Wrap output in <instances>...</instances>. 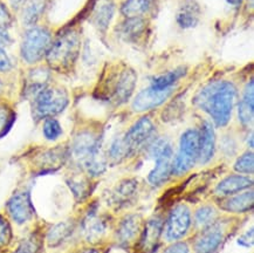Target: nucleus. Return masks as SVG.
<instances>
[{
	"instance_id": "obj_36",
	"label": "nucleus",
	"mask_w": 254,
	"mask_h": 253,
	"mask_svg": "<svg viewBox=\"0 0 254 253\" xmlns=\"http://www.w3.org/2000/svg\"><path fill=\"white\" fill-rule=\"evenodd\" d=\"M38 250L37 242L34 239H27L22 244L19 246L17 253H35Z\"/></svg>"
},
{
	"instance_id": "obj_23",
	"label": "nucleus",
	"mask_w": 254,
	"mask_h": 253,
	"mask_svg": "<svg viewBox=\"0 0 254 253\" xmlns=\"http://www.w3.org/2000/svg\"><path fill=\"white\" fill-rule=\"evenodd\" d=\"M154 0H126L121 12L127 18H136L145 14L151 8Z\"/></svg>"
},
{
	"instance_id": "obj_6",
	"label": "nucleus",
	"mask_w": 254,
	"mask_h": 253,
	"mask_svg": "<svg viewBox=\"0 0 254 253\" xmlns=\"http://www.w3.org/2000/svg\"><path fill=\"white\" fill-rule=\"evenodd\" d=\"M199 156V130L189 129L182 135L177 156L172 161V174L184 175L196 164Z\"/></svg>"
},
{
	"instance_id": "obj_11",
	"label": "nucleus",
	"mask_w": 254,
	"mask_h": 253,
	"mask_svg": "<svg viewBox=\"0 0 254 253\" xmlns=\"http://www.w3.org/2000/svg\"><path fill=\"white\" fill-rule=\"evenodd\" d=\"M7 211L11 218L19 225L31 220L34 215V209L28 191L13 194L7 203Z\"/></svg>"
},
{
	"instance_id": "obj_2",
	"label": "nucleus",
	"mask_w": 254,
	"mask_h": 253,
	"mask_svg": "<svg viewBox=\"0 0 254 253\" xmlns=\"http://www.w3.org/2000/svg\"><path fill=\"white\" fill-rule=\"evenodd\" d=\"M80 46V35L76 31L64 32L52 42L46 55L48 64L54 69H67L77 59Z\"/></svg>"
},
{
	"instance_id": "obj_4",
	"label": "nucleus",
	"mask_w": 254,
	"mask_h": 253,
	"mask_svg": "<svg viewBox=\"0 0 254 253\" xmlns=\"http://www.w3.org/2000/svg\"><path fill=\"white\" fill-rule=\"evenodd\" d=\"M68 94L63 88L46 87L33 97V115L35 119H48L63 113L67 108Z\"/></svg>"
},
{
	"instance_id": "obj_28",
	"label": "nucleus",
	"mask_w": 254,
	"mask_h": 253,
	"mask_svg": "<svg viewBox=\"0 0 254 253\" xmlns=\"http://www.w3.org/2000/svg\"><path fill=\"white\" fill-rule=\"evenodd\" d=\"M217 217V211L213 206H201L194 213V222L199 228H206V226L213 224Z\"/></svg>"
},
{
	"instance_id": "obj_42",
	"label": "nucleus",
	"mask_w": 254,
	"mask_h": 253,
	"mask_svg": "<svg viewBox=\"0 0 254 253\" xmlns=\"http://www.w3.org/2000/svg\"><path fill=\"white\" fill-rule=\"evenodd\" d=\"M1 90H2V82L1 80H0V93H1Z\"/></svg>"
},
{
	"instance_id": "obj_27",
	"label": "nucleus",
	"mask_w": 254,
	"mask_h": 253,
	"mask_svg": "<svg viewBox=\"0 0 254 253\" xmlns=\"http://www.w3.org/2000/svg\"><path fill=\"white\" fill-rule=\"evenodd\" d=\"M83 229L88 241H94V239H99L106 231V224L97 216L89 215L83 224Z\"/></svg>"
},
{
	"instance_id": "obj_31",
	"label": "nucleus",
	"mask_w": 254,
	"mask_h": 253,
	"mask_svg": "<svg viewBox=\"0 0 254 253\" xmlns=\"http://www.w3.org/2000/svg\"><path fill=\"white\" fill-rule=\"evenodd\" d=\"M234 170L239 174H252L254 170V156L252 151H247L238 158L234 164Z\"/></svg>"
},
{
	"instance_id": "obj_21",
	"label": "nucleus",
	"mask_w": 254,
	"mask_h": 253,
	"mask_svg": "<svg viewBox=\"0 0 254 253\" xmlns=\"http://www.w3.org/2000/svg\"><path fill=\"white\" fill-rule=\"evenodd\" d=\"M145 22L142 18H127V20L123 22L120 27V35L125 39L126 41H135L139 38L144 32Z\"/></svg>"
},
{
	"instance_id": "obj_3",
	"label": "nucleus",
	"mask_w": 254,
	"mask_h": 253,
	"mask_svg": "<svg viewBox=\"0 0 254 253\" xmlns=\"http://www.w3.org/2000/svg\"><path fill=\"white\" fill-rule=\"evenodd\" d=\"M100 144L93 134L81 132L74 139L71 155L79 164L87 169L88 173L99 176L104 171V163L100 160Z\"/></svg>"
},
{
	"instance_id": "obj_26",
	"label": "nucleus",
	"mask_w": 254,
	"mask_h": 253,
	"mask_svg": "<svg viewBox=\"0 0 254 253\" xmlns=\"http://www.w3.org/2000/svg\"><path fill=\"white\" fill-rule=\"evenodd\" d=\"M73 226L71 224L64 222L54 225L47 233V243L50 246H59L71 235Z\"/></svg>"
},
{
	"instance_id": "obj_37",
	"label": "nucleus",
	"mask_w": 254,
	"mask_h": 253,
	"mask_svg": "<svg viewBox=\"0 0 254 253\" xmlns=\"http://www.w3.org/2000/svg\"><path fill=\"white\" fill-rule=\"evenodd\" d=\"M9 22H11V14H9L8 9L5 7V5L0 2V30H5Z\"/></svg>"
},
{
	"instance_id": "obj_16",
	"label": "nucleus",
	"mask_w": 254,
	"mask_h": 253,
	"mask_svg": "<svg viewBox=\"0 0 254 253\" xmlns=\"http://www.w3.org/2000/svg\"><path fill=\"white\" fill-rule=\"evenodd\" d=\"M238 118L244 126H250L253 123L254 118V83L251 80L246 84L243 97L238 105Z\"/></svg>"
},
{
	"instance_id": "obj_1",
	"label": "nucleus",
	"mask_w": 254,
	"mask_h": 253,
	"mask_svg": "<svg viewBox=\"0 0 254 253\" xmlns=\"http://www.w3.org/2000/svg\"><path fill=\"white\" fill-rule=\"evenodd\" d=\"M237 100V88L230 81H213L194 97L198 108L207 113L214 125L225 126L230 122Z\"/></svg>"
},
{
	"instance_id": "obj_33",
	"label": "nucleus",
	"mask_w": 254,
	"mask_h": 253,
	"mask_svg": "<svg viewBox=\"0 0 254 253\" xmlns=\"http://www.w3.org/2000/svg\"><path fill=\"white\" fill-rule=\"evenodd\" d=\"M12 231L9 224L4 217L0 216V248L7 245L11 241Z\"/></svg>"
},
{
	"instance_id": "obj_22",
	"label": "nucleus",
	"mask_w": 254,
	"mask_h": 253,
	"mask_svg": "<svg viewBox=\"0 0 254 253\" xmlns=\"http://www.w3.org/2000/svg\"><path fill=\"white\" fill-rule=\"evenodd\" d=\"M113 15H114L113 2L106 0V1L101 2V4L95 8V11H94L93 22L96 25L97 28L104 31L108 28L110 21H112L113 19Z\"/></svg>"
},
{
	"instance_id": "obj_24",
	"label": "nucleus",
	"mask_w": 254,
	"mask_h": 253,
	"mask_svg": "<svg viewBox=\"0 0 254 253\" xmlns=\"http://www.w3.org/2000/svg\"><path fill=\"white\" fill-rule=\"evenodd\" d=\"M45 9L44 0H27L22 9V21L25 25L32 26L39 20Z\"/></svg>"
},
{
	"instance_id": "obj_25",
	"label": "nucleus",
	"mask_w": 254,
	"mask_h": 253,
	"mask_svg": "<svg viewBox=\"0 0 254 253\" xmlns=\"http://www.w3.org/2000/svg\"><path fill=\"white\" fill-rule=\"evenodd\" d=\"M185 74V68H177V69L171 70L162 75L156 76L152 79L150 87L155 89H168L172 88L174 84L181 79Z\"/></svg>"
},
{
	"instance_id": "obj_5",
	"label": "nucleus",
	"mask_w": 254,
	"mask_h": 253,
	"mask_svg": "<svg viewBox=\"0 0 254 253\" xmlns=\"http://www.w3.org/2000/svg\"><path fill=\"white\" fill-rule=\"evenodd\" d=\"M149 152L150 156L156 160V165L149 174L148 181L152 187H159L164 184L172 175L174 151L167 139L158 138L150 144Z\"/></svg>"
},
{
	"instance_id": "obj_38",
	"label": "nucleus",
	"mask_w": 254,
	"mask_h": 253,
	"mask_svg": "<svg viewBox=\"0 0 254 253\" xmlns=\"http://www.w3.org/2000/svg\"><path fill=\"white\" fill-rule=\"evenodd\" d=\"M253 228L250 229V231L244 233L243 236H240L238 238V244L243 248H251L253 245Z\"/></svg>"
},
{
	"instance_id": "obj_15",
	"label": "nucleus",
	"mask_w": 254,
	"mask_h": 253,
	"mask_svg": "<svg viewBox=\"0 0 254 253\" xmlns=\"http://www.w3.org/2000/svg\"><path fill=\"white\" fill-rule=\"evenodd\" d=\"M253 186V181L246 176L242 175H233V176L226 177L218 184L216 188V192L220 197L231 196V194L238 193L240 191L249 189Z\"/></svg>"
},
{
	"instance_id": "obj_39",
	"label": "nucleus",
	"mask_w": 254,
	"mask_h": 253,
	"mask_svg": "<svg viewBox=\"0 0 254 253\" xmlns=\"http://www.w3.org/2000/svg\"><path fill=\"white\" fill-rule=\"evenodd\" d=\"M163 253H190V250H189L187 244H183V243H176V244L169 246Z\"/></svg>"
},
{
	"instance_id": "obj_18",
	"label": "nucleus",
	"mask_w": 254,
	"mask_h": 253,
	"mask_svg": "<svg viewBox=\"0 0 254 253\" xmlns=\"http://www.w3.org/2000/svg\"><path fill=\"white\" fill-rule=\"evenodd\" d=\"M163 230V220L157 216H154L151 219L148 220L144 233H143L141 246L144 251H152L156 245H157L159 237H161Z\"/></svg>"
},
{
	"instance_id": "obj_34",
	"label": "nucleus",
	"mask_w": 254,
	"mask_h": 253,
	"mask_svg": "<svg viewBox=\"0 0 254 253\" xmlns=\"http://www.w3.org/2000/svg\"><path fill=\"white\" fill-rule=\"evenodd\" d=\"M11 125V112L5 106H0V136L7 130Z\"/></svg>"
},
{
	"instance_id": "obj_8",
	"label": "nucleus",
	"mask_w": 254,
	"mask_h": 253,
	"mask_svg": "<svg viewBox=\"0 0 254 253\" xmlns=\"http://www.w3.org/2000/svg\"><path fill=\"white\" fill-rule=\"evenodd\" d=\"M191 228V212L184 204H179L171 210L165 224V237L168 241L177 242L187 236Z\"/></svg>"
},
{
	"instance_id": "obj_35",
	"label": "nucleus",
	"mask_w": 254,
	"mask_h": 253,
	"mask_svg": "<svg viewBox=\"0 0 254 253\" xmlns=\"http://www.w3.org/2000/svg\"><path fill=\"white\" fill-rule=\"evenodd\" d=\"M13 68V61L8 57L5 50L0 51V72H8Z\"/></svg>"
},
{
	"instance_id": "obj_29",
	"label": "nucleus",
	"mask_w": 254,
	"mask_h": 253,
	"mask_svg": "<svg viewBox=\"0 0 254 253\" xmlns=\"http://www.w3.org/2000/svg\"><path fill=\"white\" fill-rule=\"evenodd\" d=\"M136 189H137V183L133 181H125L116 188L115 193L113 194V199L116 203H122L126 199H129L135 193Z\"/></svg>"
},
{
	"instance_id": "obj_13",
	"label": "nucleus",
	"mask_w": 254,
	"mask_h": 253,
	"mask_svg": "<svg viewBox=\"0 0 254 253\" xmlns=\"http://www.w3.org/2000/svg\"><path fill=\"white\" fill-rule=\"evenodd\" d=\"M224 239L223 228L217 224L204 228L203 232L198 237L194 243V252L196 253H216L220 248Z\"/></svg>"
},
{
	"instance_id": "obj_20",
	"label": "nucleus",
	"mask_w": 254,
	"mask_h": 253,
	"mask_svg": "<svg viewBox=\"0 0 254 253\" xmlns=\"http://www.w3.org/2000/svg\"><path fill=\"white\" fill-rule=\"evenodd\" d=\"M139 225H141V218L138 216L132 215L126 217L120 224L119 231H117L119 241L122 244H128L129 242H131L138 233Z\"/></svg>"
},
{
	"instance_id": "obj_41",
	"label": "nucleus",
	"mask_w": 254,
	"mask_h": 253,
	"mask_svg": "<svg viewBox=\"0 0 254 253\" xmlns=\"http://www.w3.org/2000/svg\"><path fill=\"white\" fill-rule=\"evenodd\" d=\"M242 1H243V0H227V2H229V4H231V5H233V6L240 5V4H242Z\"/></svg>"
},
{
	"instance_id": "obj_30",
	"label": "nucleus",
	"mask_w": 254,
	"mask_h": 253,
	"mask_svg": "<svg viewBox=\"0 0 254 253\" xmlns=\"http://www.w3.org/2000/svg\"><path fill=\"white\" fill-rule=\"evenodd\" d=\"M42 132H44L45 138L48 139V141H57L63 135V128H61V125L59 123L58 120L48 118L45 119Z\"/></svg>"
},
{
	"instance_id": "obj_14",
	"label": "nucleus",
	"mask_w": 254,
	"mask_h": 253,
	"mask_svg": "<svg viewBox=\"0 0 254 253\" xmlns=\"http://www.w3.org/2000/svg\"><path fill=\"white\" fill-rule=\"evenodd\" d=\"M216 151V134L213 126L205 121L199 130V156L198 161L201 164H206L212 160Z\"/></svg>"
},
{
	"instance_id": "obj_32",
	"label": "nucleus",
	"mask_w": 254,
	"mask_h": 253,
	"mask_svg": "<svg viewBox=\"0 0 254 253\" xmlns=\"http://www.w3.org/2000/svg\"><path fill=\"white\" fill-rule=\"evenodd\" d=\"M110 157L115 161H122L123 158L129 156L128 149H127L125 142H123V138H117L115 142L110 147Z\"/></svg>"
},
{
	"instance_id": "obj_19",
	"label": "nucleus",
	"mask_w": 254,
	"mask_h": 253,
	"mask_svg": "<svg viewBox=\"0 0 254 253\" xmlns=\"http://www.w3.org/2000/svg\"><path fill=\"white\" fill-rule=\"evenodd\" d=\"M253 207V190L238 194L234 197H229L221 203V209L229 212L242 213L251 210Z\"/></svg>"
},
{
	"instance_id": "obj_40",
	"label": "nucleus",
	"mask_w": 254,
	"mask_h": 253,
	"mask_svg": "<svg viewBox=\"0 0 254 253\" xmlns=\"http://www.w3.org/2000/svg\"><path fill=\"white\" fill-rule=\"evenodd\" d=\"M11 42V38L5 30H0V51H4Z\"/></svg>"
},
{
	"instance_id": "obj_9",
	"label": "nucleus",
	"mask_w": 254,
	"mask_h": 253,
	"mask_svg": "<svg viewBox=\"0 0 254 253\" xmlns=\"http://www.w3.org/2000/svg\"><path fill=\"white\" fill-rule=\"evenodd\" d=\"M154 132L155 126L150 119L142 118L138 120L122 137L129 155L142 148L152 137Z\"/></svg>"
},
{
	"instance_id": "obj_12",
	"label": "nucleus",
	"mask_w": 254,
	"mask_h": 253,
	"mask_svg": "<svg viewBox=\"0 0 254 253\" xmlns=\"http://www.w3.org/2000/svg\"><path fill=\"white\" fill-rule=\"evenodd\" d=\"M136 81H137V75L130 68L123 69L119 76L115 77L110 95L116 105H122L128 101L135 89Z\"/></svg>"
},
{
	"instance_id": "obj_10",
	"label": "nucleus",
	"mask_w": 254,
	"mask_h": 253,
	"mask_svg": "<svg viewBox=\"0 0 254 253\" xmlns=\"http://www.w3.org/2000/svg\"><path fill=\"white\" fill-rule=\"evenodd\" d=\"M172 93H174V87L168 89H155L152 87H148L136 95L132 102V109L137 113L148 112L163 105Z\"/></svg>"
},
{
	"instance_id": "obj_17",
	"label": "nucleus",
	"mask_w": 254,
	"mask_h": 253,
	"mask_svg": "<svg viewBox=\"0 0 254 253\" xmlns=\"http://www.w3.org/2000/svg\"><path fill=\"white\" fill-rule=\"evenodd\" d=\"M199 17V5L194 0H185L177 13V22L182 28H191L198 24Z\"/></svg>"
},
{
	"instance_id": "obj_7",
	"label": "nucleus",
	"mask_w": 254,
	"mask_h": 253,
	"mask_svg": "<svg viewBox=\"0 0 254 253\" xmlns=\"http://www.w3.org/2000/svg\"><path fill=\"white\" fill-rule=\"evenodd\" d=\"M52 45L51 32L44 27H32L25 33L21 55L28 63H35L47 55Z\"/></svg>"
}]
</instances>
